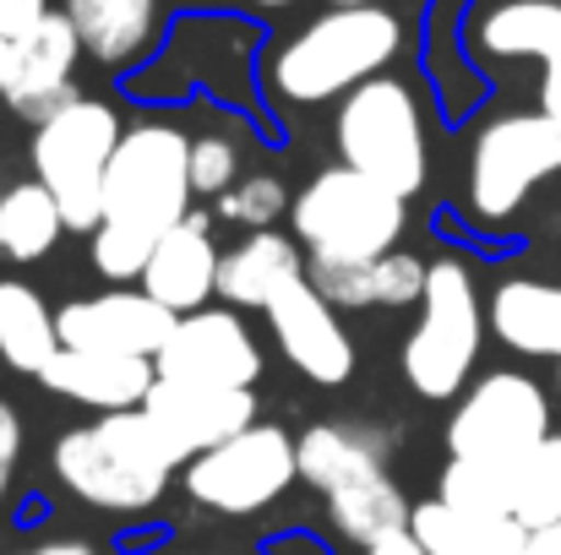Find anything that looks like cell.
Wrapping results in <instances>:
<instances>
[{
  "mask_svg": "<svg viewBox=\"0 0 561 555\" xmlns=\"http://www.w3.org/2000/svg\"><path fill=\"white\" fill-rule=\"evenodd\" d=\"M191 137L175 120L126 126L110 175H104V223L88 234V262L110 289L142 284L153 245L191 218Z\"/></svg>",
  "mask_w": 561,
  "mask_h": 555,
  "instance_id": "6da1fadb",
  "label": "cell"
},
{
  "mask_svg": "<svg viewBox=\"0 0 561 555\" xmlns=\"http://www.w3.org/2000/svg\"><path fill=\"white\" fill-rule=\"evenodd\" d=\"M49 469L82 507L110 518H148L186 463L148 408H121L66 430L49 452Z\"/></svg>",
  "mask_w": 561,
  "mask_h": 555,
  "instance_id": "7a4b0ae2",
  "label": "cell"
},
{
  "mask_svg": "<svg viewBox=\"0 0 561 555\" xmlns=\"http://www.w3.org/2000/svg\"><path fill=\"white\" fill-rule=\"evenodd\" d=\"M403 16L387 5H328L267 55V93L284 104L350 99L403 55Z\"/></svg>",
  "mask_w": 561,
  "mask_h": 555,
  "instance_id": "3957f363",
  "label": "cell"
},
{
  "mask_svg": "<svg viewBox=\"0 0 561 555\" xmlns=\"http://www.w3.org/2000/svg\"><path fill=\"white\" fill-rule=\"evenodd\" d=\"M485 333H491V316H485V294H480L474 267L458 251L436 256L425 273V294H420V322L409 327L403 355H398L403 381L431 403L458 397L480 366Z\"/></svg>",
  "mask_w": 561,
  "mask_h": 555,
  "instance_id": "277c9868",
  "label": "cell"
},
{
  "mask_svg": "<svg viewBox=\"0 0 561 555\" xmlns=\"http://www.w3.org/2000/svg\"><path fill=\"white\" fill-rule=\"evenodd\" d=\"M289 223H295V240L306 245L311 267L371 262V256L398 251V240L409 229V201L350 164H328L300 185Z\"/></svg>",
  "mask_w": 561,
  "mask_h": 555,
  "instance_id": "5b68a950",
  "label": "cell"
},
{
  "mask_svg": "<svg viewBox=\"0 0 561 555\" xmlns=\"http://www.w3.org/2000/svg\"><path fill=\"white\" fill-rule=\"evenodd\" d=\"M333 142H339V164L381 181L403 201H414L425 190V181H431L425 104H420L414 82H403V77L381 71L371 82H360L350 99H339Z\"/></svg>",
  "mask_w": 561,
  "mask_h": 555,
  "instance_id": "8992f818",
  "label": "cell"
},
{
  "mask_svg": "<svg viewBox=\"0 0 561 555\" xmlns=\"http://www.w3.org/2000/svg\"><path fill=\"white\" fill-rule=\"evenodd\" d=\"M121 137H126L121 109L110 99H88V93H77L71 104H60L49 120L33 126V148H27L33 181L49 185L66 229L93 234L104 223V175H110Z\"/></svg>",
  "mask_w": 561,
  "mask_h": 555,
  "instance_id": "52a82bcc",
  "label": "cell"
},
{
  "mask_svg": "<svg viewBox=\"0 0 561 555\" xmlns=\"http://www.w3.org/2000/svg\"><path fill=\"white\" fill-rule=\"evenodd\" d=\"M546 436H551L546 386L524 370H491L458 397V408L447 419V458L485 463V469H513Z\"/></svg>",
  "mask_w": 561,
  "mask_h": 555,
  "instance_id": "ba28073f",
  "label": "cell"
},
{
  "mask_svg": "<svg viewBox=\"0 0 561 555\" xmlns=\"http://www.w3.org/2000/svg\"><path fill=\"white\" fill-rule=\"evenodd\" d=\"M295 479H300V436L262 419L186 463V496L218 518H256L273 501H284Z\"/></svg>",
  "mask_w": 561,
  "mask_h": 555,
  "instance_id": "9c48e42d",
  "label": "cell"
},
{
  "mask_svg": "<svg viewBox=\"0 0 561 555\" xmlns=\"http://www.w3.org/2000/svg\"><path fill=\"white\" fill-rule=\"evenodd\" d=\"M561 170V120L546 109L529 115H496L480 126L469 148V212L480 223H507L524 196Z\"/></svg>",
  "mask_w": 561,
  "mask_h": 555,
  "instance_id": "30bf717a",
  "label": "cell"
},
{
  "mask_svg": "<svg viewBox=\"0 0 561 555\" xmlns=\"http://www.w3.org/2000/svg\"><path fill=\"white\" fill-rule=\"evenodd\" d=\"M267 327L278 338V355L317 386H344L355 375V338L339 316V305L311 284V273L289 278L267 300Z\"/></svg>",
  "mask_w": 561,
  "mask_h": 555,
  "instance_id": "8fae6325",
  "label": "cell"
},
{
  "mask_svg": "<svg viewBox=\"0 0 561 555\" xmlns=\"http://www.w3.org/2000/svg\"><path fill=\"white\" fill-rule=\"evenodd\" d=\"M175 311H164L148 289H104L66 300L55 311L60 349H93V355H131V360H159V349L175 333Z\"/></svg>",
  "mask_w": 561,
  "mask_h": 555,
  "instance_id": "7c38bea8",
  "label": "cell"
},
{
  "mask_svg": "<svg viewBox=\"0 0 561 555\" xmlns=\"http://www.w3.org/2000/svg\"><path fill=\"white\" fill-rule=\"evenodd\" d=\"M153 366L159 375L191 381V386H256L267 360L234 305H207V311H191L175 322V333Z\"/></svg>",
  "mask_w": 561,
  "mask_h": 555,
  "instance_id": "4fadbf2b",
  "label": "cell"
},
{
  "mask_svg": "<svg viewBox=\"0 0 561 555\" xmlns=\"http://www.w3.org/2000/svg\"><path fill=\"white\" fill-rule=\"evenodd\" d=\"M88 44L77 33V22L66 11H49L27 38L11 44V82H5V104L22 120H49L60 104L77 99V66H82Z\"/></svg>",
  "mask_w": 561,
  "mask_h": 555,
  "instance_id": "5bb4252c",
  "label": "cell"
},
{
  "mask_svg": "<svg viewBox=\"0 0 561 555\" xmlns=\"http://www.w3.org/2000/svg\"><path fill=\"white\" fill-rule=\"evenodd\" d=\"M142 408L159 419L181 463H191L256 425V386H191V381L159 375Z\"/></svg>",
  "mask_w": 561,
  "mask_h": 555,
  "instance_id": "9a60e30c",
  "label": "cell"
},
{
  "mask_svg": "<svg viewBox=\"0 0 561 555\" xmlns=\"http://www.w3.org/2000/svg\"><path fill=\"white\" fill-rule=\"evenodd\" d=\"M218 267H224V251L213 245V223H207V212H191L186 223H175L153 245V262L142 273V289L164 311L191 316V311H207V300L218 294Z\"/></svg>",
  "mask_w": 561,
  "mask_h": 555,
  "instance_id": "2e32d148",
  "label": "cell"
},
{
  "mask_svg": "<svg viewBox=\"0 0 561 555\" xmlns=\"http://www.w3.org/2000/svg\"><path fill=\"white\" fill-rule=\"evenodd\" d=\"M159 381L153 360H131V355H93V349H60L38 386L66 397V403H82L93 414H121V408H142L148 392Z\"/></svg>",
  "mask_w": 561,
  "mask_h": 555,
  "instance_id": "e0dca14e",
  "label": "cell"
},
{
  "mask_svg": "<svg viewBox=\"0 0 561 555\" xmlns=\"http://www.w3.org/2000/svg\"><path fill=\"white\" fill-rule=\"evenodd\" d=\"M431 262L414 251H387L371 262H339V267H311V284L339 305V311H403L420 305Z\"/></svg>",
  "mask_w": 561,
  "mask_h": 555,
  "instance_id": "ac0fdd59",
  "label": "cell"
},
{
  "mask_svg": "<svg viewBox=\"0 0 561 555\" xmlns=\"http://www.w3.org/2000/svg\"><path fill=\"white\" fill-rule=\"evenodd\" d=\"M60 11L77 22L88 60L126 71L142 55H153L164 27V0H60Z\"/></svg>",
  "mask_w": 561,
  "mask_h": 555,
  "instance_id": "d6986e66",
  "label": "cell"
},
{
  "mask_svg": "<svg viewBox=\"0 0 561 555\" xmlns=\"http://www.w3.org/2000/svg\"><path fill=\"white\" fill-rule=\"evenodd\" d=\"M491 338L529 360H561V284L502 278L485 300Z\"/></svg>",
  "mask_w": 561,
  "mask_h": 555,
  "instance_id": "ffe728a7",
  "label": "cell"
},
{
  "mask_svg": "<svg viewBox=\"0 0 561 555\" xmlns=\"http://www.w3.org/2000/svg\"><path fill=\"white\" fill-rule=\"evenodd\" d=\"M300 273H311L300 240H289V234H278V229H251L240 245L224 251L218 300L234 305V311H245V305L267 311V300H273L289 278H300Z\"/></svg>",
  "mask_w": 561,
  "mask_h": 555,
  "instance_id": "44dd1931",
  "label": "cell"
},
{
  "mask_svg": "<svg viewBox=\"0 0 561 555\" xmlns=\"http://www.w3.org/2000/svg\"><path fill=\"white\" fill-rule=\"evenodd\" d=\"M485 60H557L561 55V0H491L469 27Z\"/></svg>",
  "mask_w": 561,
  "mask_h": 555,
  "instance_id": "7402d4cb",
  "label": "cell"
},
{
  "mask_svg": "<svg viewBox=\"0 0 561 555\" xmlns=\"http://www.w3.org/2000/svg\"><path fill=\"white\" fill-rule=\"evenodd\" d=\"M414 540L431 555H524L529 551V529L518 518H480V512H463L442 496L431 501H414V518H409Z\"/></svg>",
  "mask_w": 561,
  "mask_h": 555,
  "instance_id": "603a6c76",
  "label": "cell"
},
{
  "mask_svg": "<svg viewBox=\"0 0 561 555\" xmlns=\"http://www.w3.org/2000/svg\"><path fill=\"white\" fill-rule=\"evenodd\" d=\"M409 518H414V501H403V490L387 474V463L328 490V523L339 529V540H350L360 551H371L376 540L409 529Z\"/></svg>",
  "mask_w": 561,
  "mask_h": 555,
  "instance_id": "cb8c5ba5",
  "label": "cell"
},
{
  "mask_svg": "<svg viewBox=\"0 0 561 555\" xmlns=\"http://www.w3.org/2000/svg\"><path fill=\"white\" fill-rule=\"evenodd\" d=\"M387 463V436L371 425H350V419H322L300 430V479L311 490H333L366 469Z\"/></svg>",
  "mask_w": 561,
  "mask_h": 555,
  "instance_id": "d4e9b609",
  "label": "cell"
},
{
  "mask_svg": "<svg viewBox=\"0 0 561 555\" xmlns=\"http://www.w3.org/2000/svg\"><path fill=\"white\" fill-rule=\"evenodd\" d=\"M55 355H60V327L44 294L22 278H0V366L38 381Z\"/></svg>",
  "mask_w": 561,
  "mask_h": 555,
  "instance_id": "484cf974",
  "label": "cell"
},
{
  "mask_svg": "<svg viewBox=\"0 0 561 555\" xmlns=\"http://www.w3.org/2000/svg\"><path fill=\"white\" fill-rule=\"evenodd\" d=\"M66 234L60 201L44 181H16L0 190V262H38Z\"/></svg>",
  "mask_w": 561,
  "mask_h": 555,
  "instance_id": "4316f807",
  "label": "cell"
},
{
  "mask_svg": "<svg viewBox=\"0 0 561 555\" xmlns=\"http://www.w3.org/2000/svg\"><path fill=\"white\" fill-rule=\"evenodd\" d=\"M507 512L535 534L561 523V436L551 430L524 463L507 469Z\"/></svg>",
  "mask_w": 561,
  "mask_h": 555,
  "instance_id": "83f0119b",
  "label": "cell"
},
{
  "mask_svg": "<svg viewBox=\"0 0 561 555\" xmlns=\"http://www.w3.org/2000/svg\"><path fill=\"white\" fill-rule=\"evenodd\" d=\"M436 496L453 501V507H463V512H480V518H513V512H507V469H485V463H458V458H447Z\"/></svg>",
  "mask_w": 561,
  "mask_h": 555,
  "instance_id": "f1b7e54d",
  "label": "cell"
},
{
  "mask_svg": "<svg viewBox=\"0 0 561 555\" xmlns=\"http://www.w3.org/2000/svg\"><path fill=\"white\" fill-rule=\"evenodd\" d=\"M240 170H245L240 137H229V131H202V137H191V185H196V196H224V190H234V185L245 181Z\"/></svg>",
  "mask_w": 561,
  "mask_h": 555,
  "instance_id": "f546056e",
  "label": "cell"
},
{
  "mask_svg": "<svg viewBox=\"0 0 561 555\" xmlns=\"http://www.w3.org/2000/svg\"><path fill=\"white\" fill-rule=\"evenodd\" d=\"M289 207H295V196L284 190L278 175H245L234 190L218 196V218L245 223V229H273L278 212H289Z\"/></svg>",
  "mask_w": 561,
  "mask_h": 555,
  "instance_id": "4dcf8cb0",
  "label": "cell"
},
{
  "mask_svg": "<svg viewBox=\"0 0 561 555\" xmlns=\"http://www.w3.org/2000/svg\"><path fill=\"white\" fill-rule=\"evenodd\" d=\"M49 11H55L49 0H0V38H5V44L27 38V33H33Z\"/></svg>",
  "mask_w": 561,
  "mask_h": 555,
  "instance_id": "1f68e13d",
  "label": "cell"
},
{
  "mask_svg": "<svg viewBox=\"0 0 561 555\" xmlns=\"http://www.w3.org/2000/svg\"><path fill=\"white\" fill-rule=\"evenodd\" d=\"M16 458H22V419H16V408L0 397V501H5V490H11Z\"/></svg>",
  "mask_w": 561,
  "mask_h": 555,
  "instance_id": "d6a6232c",
  "label": "cell"
},
{
  "mask_svg": "<svg viewBox=\"0 0 561 555\" xmlns=\"http://www.w3.org/2000/svg\"><path fill=\"white\" fill-rule=\"evenodd\" d=\"M540 109H546V115H557V120H561V55H557V60H546V66H540Z\"/></svg>",
  "mask_w": 561,
  "mask_h": 555,
  "instance_id": "836d02e7",
  "label": "cell"
},
{
  "mask_svg": "<svg viewBox=\"0 0 561 555\" xmlns=\"http://www.w3.org/2000/svg\"><path fill=\"white\" fill-rule=\"evenodd\" d=\"M366 555H431L420 540H414V529H398V534H387V540H376Z\"/></svg>",
  "mask_w": 561,
  "mask_h": 555,
  "instance_id": "e575fe53",
  "label": "cell"
},
{
  "mask_svg": "<svg viewBox=\"0 0 561 555\" xmlns=\"http://www.w3.org/2000/svg\"><path fill=\"white\" fill-rule=\"evenodd\" d=\"M22 555H99L88 540H44V545H27Z\"/></svg>",
  "mask_w": 561,
  "mask_h": 555,
  "instance_id": "d590c367",
  "label": "cell"
},
{
  "mask_svg": "<svg viewBox=\"0 0 561 555\" xmlns=\"http://www.w3.org/2000/svg\"><path fill=\"white\" fill-rule=\"evenodd\" d=\"M524 555H561V523H551V529H535L529 534V551Z\"/></svg>",
  "mask_w": 561,
  "mask_h": 555,
  "instance_id": "8d00e7d4",
  "label": "cell"
},
{
  "mask_svg": "<svg viewBox=\"0 0 561 555\" xmlns=\"http://www.w3.org/2000/svg\"><path fill=\"white\" fill-rule=\"evenodd\" d=\"M5 82H11V44L0 38V104H5Z\"/></svg>",
  "mask_w": 561,
  "mask_h": 555,
  "instance_id": "74e56055",
  "label": "cell"
},
{
  "mask_svg": "<svg viewBox=\"0 0 561 555\" xmlns=\"http://www.w3.org/2000/svg\"><path fill=\"white\" fill-rule=\"evenodd\" d=\"M256 11H284V5H295V0H251Z\"/></svg>",
  "mask_w": 561,
  "mask_h": 555,
  "instance_id": "f35d334b",
  "label": "cell"
},
{
  "mask_svg": "<svg viewBox=\"0 0 561 555\" xmlns=\"http://www.w3.org/2000/svg\"><path fill=\"white\" fill-rule=\"evenodd\" d=\"M328 5H381V0H328Z\"/></svg>",
  "mask_w": 561,
  "mask_h": 555,
  "instance_id": "ab89813d",
  "label": "cell"
},
{
  "mask_svg": "<svg viewBox=\"0 0 561 555\" xmlns=\"http://www.w3.org/2000/svg\"><path fill=\"white\" fill-rule=\"evenodd\" d=\"M557 392H561V370H557Z\"/></svg>",
  "mask_w": 561,
  "mask_h": 555,
  "instance_id": "60d3db41",
  "label": "cell"
}]
</instances>
